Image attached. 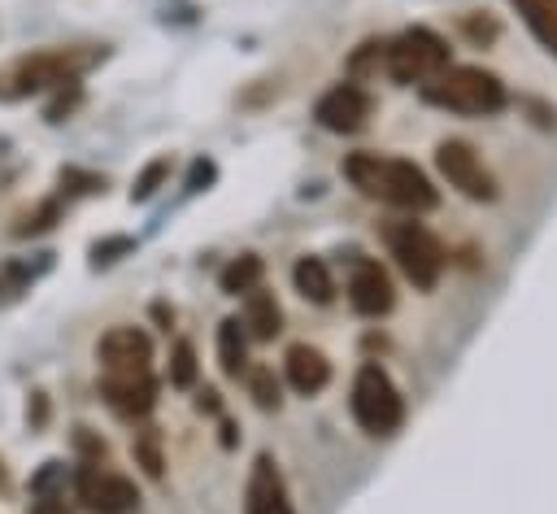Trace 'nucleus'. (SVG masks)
<instances>
[{
  "label": "nucleus",
  "mask_w": 557,
  "mask_h": 514,
  "mask_svg": "<svg viewBox=\"0 0 557 514\" xmlns=\"http://www.w3.org/2000/svg\"><path fill=\"white\" fill-rule=\"evenodd\" d=\"M213 174H218V166H213L209 157H196V161H191V174H187V192L209 187V183H213Z\"/></svg>",
  "instance_id": "473e14b6"
},
{
  "label": "nucleus",
  "mask_w": 557,
  "mask_h": 514,
  "mask_svg": "<svg viewBox=\"0 0 557 514\" xmlns=\"http://www.w3.org/2000/svg\"><path fill=\"white\" fill-rule=\"evenodd\" d=\"M65 484H70L65 462H44V466L30 475V497H35V492H65Z\"/></svg>",
  "instance_id": "cd10ccee"
},
{
  "label": "nucleus",
  "mask_w": 557,
  "mask_h": 514,
  "mask_svg": "<svg viewBox=\"0 0 557 514\" xmlns=\"http://www.w3.org/2000/svg\"><path fill=\"white\" fill-rule=\"evenodd\" d=\"M30 514H74V510H70L65 492H35V501H30Z\"/></svg>",
  "instance_id": "2f4dec72"
},
{
  "label": "nucleus",
  "mask_w": 557,
  "mask_h": 514,
  "mask_svg": "<svg viewBox=\"0 0 557 514\" xmlns=\"http://www.w3.org/2000/svg\"><path fill=\"white\" fill-rule=\"evenodd\" d=\"M292 283H296V292H300L305 301H313V305H326V301L335 296V279H331V270H326L322 257H300V261L292 266Z\"/></svg>",
  "instance_id": "2eb2a0df"
},
{
  "label": "nucleus",
  "mask_w": 557,
  "mask_h": 514,
  "mask_svg": "<svg viewBox=\"0 0 557 514\" xmlns=\"http://www.w3.org/2000/svg\"><path fill=\"white\" fill-rule=\"evenodd\" d=\"M26 423L39 431L48 423V392H30V405H26Z\"/></svg>",
  "instance_id": "72a5a7b5"
},
{
  "label": "nucleus",
  "mask_w": 557,
  "mask_h": 514,
  "mask_svg": "<svg viewBox=\"0 0 557 514\" xmlns=\"http://www.w3.org/2000/svg\"><path fill=\"white\" fill-rule=\"evenodd\" d=\"M104 57V48H39L0 70V100H26L39 91H57L65 83H78L83 70H91Z\"/></svg>",
  "instance_id": "f03ea898"
},
{
  "label": "nucleus",
  "mask_w": 557,
  "mask_h": 514,
  "mask_svg": "<svg viewBox=\"0 0 557 514\" xmlns=\"http://www.w3.org/2000/svg\"><path fill=\"white\" fill-rule=\"evenodd\" d=\"M135 457H139V466H144L152 479H161L165 462H161V436H157V427L135 431Z\"/></svg>",
  "instance_id": "b1692460"
},
{
  "label": "nucleus",
  "mask_w": 557,
  "mask_h": 514,
  "mask_svg": "<svg viewBox=\"0 0 557 514\" xmlns=\"http://www.w3.org/2000/svg\"><path fill=\"white\" fill-rule=\"evenodd\" d=\"M170 383L174 388H191L196 383V348H191V340L174 344V353H170Z\"/></svg>",
  "instance_id": "393cba45"
},
{
  "label": "nucleus",
  "mask_w": 557,
  "mask_h": 514,
  "mask_svg": "<svg viewBox=\"0 0 557 514\" xmlns=\"http://www.w3.org/2000/svg\"><path fill=\"white\" fill-rule=\"evenodd\" d=\"M135 248V240L131 235H104V240H96L91 244V266H113L122 253H131Z\"/></svg>",
  "instance_id": "c85d7f7f"
},
{
  "label": "nucleus",
  "mask_w": 557,
  "mask_h": 514,
  "mask_svg": "<svg viewBox=\"0 0 557 514\" xmlns=\"http://www.w3.org/2000/svg\"><path fill=\"white\" fill-rule=\"evenodd\" d=\"M57 187H61L65 200L70 196H96V192H104V174H91V170H78V166H61L57 170Z\"/></svg>",
  "instance_id": "4be33fe9"
},
{
  "label": "nucleus",
  "mask_w": 557,
  "mask_h": 514,
  "mask_svg": "<svg viewBox=\"0 0 557 514\" xmlns=\"http://www.w3.org/2000/svg\"><path fill=\"white\" fill-rule=\"evenodd\" d=\"M9 488V470H4V462H0V492Z\"/></svg>",
  "instance_id": "e433bc0d"
},
{
  "label": "nucleus",
  "mask_w": 557,
  "mask_h": 514,
  "mask_svg": "<svg viewBox=\"0 0 557 514\" xmlns=\"http://www.w3.org/2000/svg\"><path fill=\"white\" fill-rule=\"evenodd\" d=\"M78 105H83V87H78V83H65V87H57V96L48 100L44 118H48V122H65Z\"/></svg>",
  "instance_id": "bb28decb"
},
{
  "label": "nucleus",
  "mask_w": 557,
  "mask_h": 514,
  "mask_svg": "<svg viewBox=\"0 0 557 514\" xmlns=\"http://www.w3.org/2000/svg\"><path fill=\"white\" fill-rule=\"evenodd\" d=\"M348 301H352V309L366 314V318H379V314L392 309V279L383 274L379 261H366V257H361V261L352 266V274H348Z\"/></svg>",
  "instance_id": "ddd939ff"
},
{
  "label": "nucleus",
  "mask_w": 557,
  "mask_h": 514,
  "mask_svg": "<svg viewBox=\"0 0 557 514\" xmlns=\"http://www.w3.org/2000/svg\"><path fill=\"white\" fill-rule=\"evenodd\" d=\"M435 166L448 179V187H457L470 200H492L496 196V179L487 174V166L479 161V152L466 139H444L435 148Z\"/></svg>",
  "instance_id": "6e6552de"
},
{
  "label": "nucleus",
  "mask_w": 557,
  "mask_h": 514,
  "mask_svg": "<svg viewBox=\"0 0 557 514\" xmlns=\"http://www.w3.org/2000/svg\"><path fill=\"white\" fill-rule=\"evenodd\" d=\"M422 100L440 105L448 113L487 118V113L505 109V83L492 70H479V65H444L435 78L422 83Z\"/></svg>",
  "instance_id": "7ed1b4c3"
},
{
  "label": "nucleus",
  "mask_w": 557,
  "mask_h": 514,
  "mask_svg": "<svg viewBox=\"0 0 557 514\" xmlns=\"http://www.w3.org/2000/svg\"><path fill=\"white\" fill-rule=\"evenodd\" d=\"M513 9L531 26V35L557 52V0H513Z\"/></svg>",
  "instance_id": "a211bd4d"
},
{
  "label": "nucleus",
  "mask_w": 557,
  "mask_h": 514,
  "mask_svg": "<svg viewBox=\"0 0 557 514\" xmlns=\"http://www.w3.org/2000/svg\"><path fill=\"white\" fill-rule=\"evenodd\" d=\"M370 109H374V100H370V91H366V87H357V83H335L331 91H322V96H318L313 118H318L326 131L348 135V131L366 126Z\"/></svg>",
  "instance_id": "1a4fd4ad"
},
{
  "label": "nucleus",
  "mask_w": 557,
  "mask_h": 514,
  "mask_svg": "<svg viewBox=\"0 0 557 514\" xmlns=\"http://www.w3.org/2000/svg\"><path fill=\"white\" fill-rule=\"evenodd\" d=\"M100 396L122 418H144L157 405V379L148 370H104Z\"/></svg>",
  "instance_id": "9d476101"
},
{
  "label": "nucleus",
  "mask_w": 557,
  "mask_h": 514,
  "mask_svg": "<svg viewBox=\"0 0 557 514\" xmlns=\"http://www.w3.org/2000/svg\"><path fill=\"white\" fill-rule=\"evenodd\" d=\"M444 65H448V44H444L435 30H426V26L400 30V35L383 48V70H387L396 83H426V78H435Z\"/></svg>",
  "instance_id": "39448f33"
},
{
  "label": "nucleus",
  "mask_w": 557,
  "mask_h": 514,
  "mask_svg": "<svg viewBox=\"0 0 557 514\" xmlns=\"http://www.w3.org/2000/svg\"><path fill=\"white\" fill-rule=\"evenodd\" d=\"M326 379H331V362H326L318 348H309V344H292V348H287V383H292L296 392L313 396V392L326 388Z\"/></svg>",
  "instance_id": "4468645a"
},
{
  "label": "nucleus",
  "mask_w": 557,
  "mask_h": 514,
  "mask_svg": "<svg viewBox=\"0 0 557 514\" xmlns=\"http://www.w3.org/2000/svg\"><path fill=\"white\" fill-rule=\"evenodd\" d=\"M383 48H387V44H379V39H366V44L352 52L348 70H352V74H374V70H383Z\"/></svg>",
  "instance_id": "c756f323"
},
{
  "label": "nucleus",
  "mask_w": 557,
  "mask_h": 514,
  "mask_svg": "<svg viewBox=\"0 0 557 514\" xmlns=\"http://www.w3.org/2000/svg\"><path fill=\"white\" fill-rule=\"evenodd\" d=\"M96 357L104 370H148L152 362V340L144 327H109L96 344Z\"/></svg>",
  "instance_id": "f8f14e48"
},
{
  "label": "nucleus",
  "mask_w": 557,
  "mask_h": 514,
  "mask_svg": "<svg viewBox=\"0 0 557 514\" xmlns=\"http://www.w3.org/2000/svg\"><path fill=\"white\" fill-rule=\"evenodd\" d=\"M248 392H252V401L261 405V409H278V379H274V370L270 366H252L248 370Z\"/></svg>",
  "instance_id": "5701e85b"
},
{
  "label": "nucleus",
  "mask_w": 557,
  "mask_h": 514,
  "mask_svg": "<svg viewBox=\"0 0 557 514\" xmlns=\"http://www.w3.org/2000/svg\"><path fill=\"white\" fill-rule=\"evenodd\" d=\"M218 362H222V375L239 379L248 370V340H244V322L239 318H222L218 327Z\"/></svg>",
  "instance_id": "f3484780"
},
{
  "label": "nucleus",
  "mask_w": 557,
  "mask_h": 514,
  "mask_svg": "<svg viewBox=\"0 0 557 514\" xmlns=\"http://www.w3.org/2000/svg\"><path fill=\"white\" fill-rule=\"evenodd\" d=\"M244 514H296L292 497H287V484H283L270 453H261L252 462V475L244 484Z\"/></svg>",
  "instance_id": "9b49d317"
},
{
  "label": "nucleus",
  "mask_w": 557,
  "mask_h": 514,
  "mask_svg": "<svg viewBox=\"0 0 557 514\" xmlns=\"http://www.w3.org/2000/svg\"><path fill=\"white\" fill-rule=\"evenodd\" d=\"M383 235H387L392 257L400 261V270H405V279L413 287H435L440 283V274H444V244L422 222H387Z\"/></svg>",
  "instance_id": "423d86ee"
},
{
  "label": "nucleus",
  "mask_w": 557,
  "mask_h": 514,
  "mask_svg": "<svg viewBox=\"0 0 557 514\" xmlns=\"http://www.w3.org/2000/svg\"><path fill=\"white\" fill-rule=\"evenodd\" d=\"M170 179V157H157V161H148L144 170H139V179H135V187H131V200H148L161 183Z\"/></svg>",
  "instance_id": "a878e982"
},
{
  "label": "nucleus",
  "mask_w": 557,
  "mask_h": 514,
  "mask_svg": "<svg viewBox=\"0 0 557 514\" xmlns=\"http://www.w3.org/2000/svg\"><path fill=\"white\" fill-rule=\"evenodd\" d=\"M152 314H157V322H165V327H170V322H174V309H165V305H161V301H157V305H152Z\"/></svg>",
  "instance_id": "c9c22d12"
},
{
  "label": "nucleus",
  "mask_w": 557,
  "mask_h": 514,
  "mask_svg": "<svg viewBox=\"0 0 557 514\" xmlns=\"http://www.w3.org/2000/svg\"><path fill=\"white\" fill-rule=\"evenodd\" d=\"M261 274H265V266H261V257L257 253H239L235 261H226L222 266V274H218V283H222V292H231V296H248L252 287H261Z\"/></svg>",
  "instance_id": "6ab92c4d"
},
{
  "label": "nucleus",
  "mask_w": 557,
  "mask_h": 514,
  "mask_svg": "<svg viewBox=\"0 0 557 514\" xmlns=\"http://www.w3.org/2000/svg\"><path fill=\"white\" fill-rule=\"evenodd\" d=\"M348 405H352V418L361 423V431H370V436H392L405 423V401H400L396 383L387 379V370L374 362H366L357 370Z\"/></svg>",
  "instance_id": "20e7f679"
},
{
  "label": "nucleus",
  "mask_w": 557,
  "mask_h": 514,
  "mask_svg": "<svg viewBox=\"0 0 557 514\" xmlns=\"http://www.w3.org/2000/svg\"><path fill=\"white\" fill-rule=\"evenodd\" d=\"M74 449L83 453V462H100L104 457V440L91 427H74Z\"/></svg>",
  "instance_id": "7c9ffc66"
},
{
  "label": "nucleus",
  "mask_w": 557,
  "mask_h": 514,
  "mask_svg": "<svg viewBox=\"0 0 557 514\" xmlns=\"http://www.w3.org/2000/svg\"><path fill=\"white\" fill-rule=\"evenodd\" d=\"M196 405H200L205 414H218V409H222V401H218V392H213V388H205V392L196 396Z\"/></svg>",
  "instance_id": "f704fd0d"
},
{
  "label": "nucleus",
  "mask_w": 557,
  "mask_h": 514,
  "mask_svg": "<svg viewBox=\"0 0 557 514\" xmlns=\"http://www.w3.org/2000/svg\"><path fill=\"white\" fill-rule=\"evenodd\" d=\"M57 218H61V196H48V200H39L35 209H26V213L9 227V235H17V240H26V235H44V231L57 227Z\"/></svg>",
  "instance_id": "aec40b11"
},
{
  "label": "nucleus",
  "mask_w": 557,
  "mask_h": 514,
  "mask_svg": "<svg viewBox=\"0 0 557 514\" xmlns=\"http://www.w3.org/2000/svg\"><path fill=\"white\" fill-rule=\"evenodd\" d=\"M74 492L91 514H135L139 510L135 484L117 470H104L100 462H83L74 470Z\"/></svg>",
  "instance_id": "0eeeda50"
},
{
  "label": "nucleus",
  "mask_w": 557,
  "mask_h": 514,
  "mask_svg": "<svg viewBox=\"0 0 557 514\" xmlns=\"http://www.w3.org/2000/svg\"><path fill=\"white\" fill-rule=\"evenodd\" d=\"M244 327H248L257 340H274V335H278V327H283V309H278L274 292H261V287H252V292H248Z\"/></svg>",
  "instance_id": "dca6fc26"
},
{
  "label": "nucleus",
  "mask_w": 557,
  "mask_h": 514,
  "mask_svg": "<svg viewBox=\"0 0 557 514\" xmlns=\"http://www.w3.org/2000/svg\"><path fill=\"white\" fill-rule=\"evenodd\" d=\"M344 174L357 192H366L370 200H383V205H396V209H431L440 196L431 187V179L405 161V157H379V152H352L344 157Z\"/></svg>",
  "instance_id": "f257e3e1"
},
{
  "label": "nucleus",
  "mask_w": 557,
  "mask_h": 514,
  "mask_svg": "<svg viewBox=\"0 0 557 514\" xmlns=\"http://www.w3.org/2000/svg\"><path fill=\"white\" fill-rule=\"evenodd\" d=\"M44 266H48V257H44L39 266L17 261V257H0V301H17V296L30 287V279H35Z\"/></svg>",
  "instance_id": "412c9836"
}]
</instances>
